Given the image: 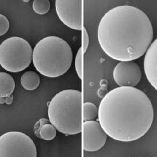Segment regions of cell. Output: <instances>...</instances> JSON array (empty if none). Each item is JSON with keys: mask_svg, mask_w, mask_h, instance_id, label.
<instances>
[{"mask_svg": "<svg viewBox=\"0 0 157 157\" xmlns=\"http://www.w3.org/2000/svg\"><path fill=\"white\" fill-rule=\"evenodd\" d=\"M113 77L119 87H135L141 79V70L134 61L119 62L113 69Z\"/></svg>", "mask_w": 157, "mask_h": 157, "instance_id": "8", "label": "cell"}, {"mask_svg": "<svg viewBox=\"0 0 157 157\" xmlns=\"http://www.w3.org/2000/svg\"><path fill=\"white\" fill-rule=\"evenodd\" d=\"M15 86V81L12 76L5 72H0V98L11 96Z\"/></svg>", "mask_w": 157, "mask_h": 157, "instance_id": "11", "label": "cell"}, {"mask_svg": "<svg viewBox=\"0 0 157 157\" xmlns=\"http://www.w3.org/2000/svg\"><path fill=\"white\" fill-rule=\"evenodd\" d=\"M83 149L88 152H94L101 149L107 140V134L99 122L91 121L83 124Z\"/></svg>", "mask_w": 157, "mask_h": 157, "instance_id": "9", "label": "cell"}, {"mask_svg": "<svg viewBox=\"0 0 157 157\" xmlns=\"http://www.w3.org/2000/svg\"><path fill=\"white\" fill-rule=\"evenodd\" d=\"M144 67L149 83L157 90V38L151 43L145 53Z\"/></svg>", "mask_w": 157, "mask_h": 157, "instance_id": "10", "label": "cell"}, {"mask_svg": "<svg viewBox=\"0 0 157 157\" xmlns=\"http://www.w3.org/2000/svg\"></svg>", "mask_w": 157, "mask_h": 157, "instance_id": "18", "label": "cell"}, {"mask_svg": "<svg viewBox=\"0 0 157 157\" xmlns=\"http://www.w3.org/2000/svg\"><path fill=\"white\" fill-rule=\"evenodd\" d=\"M33 50L29 43L21 37H11L0 44V65L6 71L18 73L32 63Z\"/></svg>", "mask_w": 157, "mask_h": 157, "instance_id": "5", "label": "cell"}, {"mask_svg": "<svg viewBox=\"0 0 157 157\" xmlns=\"http://www.w3.org/2000/svg\"><path fill=\"white\" fill-rule=\"evenodd\" d=\"M154 37L152 23L143 11L131 6L110 9L101 20L98 38L103 52L119 62L134 61L146 53Z\"/></svg>", "mask_w": 157, "mask_h": 157, "instance_id": "1", "label": "cell"}, {"mask_svg": "<svg viewBox=\"0 0 157 157\" xmlns=\"http://www.w3.org/2000/svg\"><path fill=\"white\" fill-rule=\"evenodd\" d=\"M0 157H37V150L27 135L10 131L0 136Z\"/></svg>", "mask_w": 157, "mask_h": 157, "instance_id": "6", "label": "cell"}, {"mask_svg": "<svg viewBox=\"0 0 157 157\" xmlns=\"http://www.w3.org/2000/svg\"><path fill=\"white\" fill-rule=\"evenodd\" d=\"M82 108V115L84 122L94 121L98 117V109L94 103L85 102Z\"/></svg>", "mask_w": 157, "mask_h": 157, "instance_id": "13", "label": "cell"}, {"mask_svg": "<svg viewBox=\"0 0 157 157\" xmlns=\"http://www.w3.org/2000/svg\"><path fill=\"white\" fill-rule=\"evenodd\" d=\"M33 63L42 75L55 78L65 74L73 62V52L64 40L48 36L40 40L33 51Z\"/></svg>", "mask_w": 157, "mask_h": 157, "instance_id": "3", "label": "cell"}, {"mask_svg": "<svg viewBox=\"0 0 157 157\" xmlns=\"http://www.w3.org/2000/svg\"><path fill=\"white\" fill-rule=\"evenodd\" d=\"M56 131L55 126L52 124H44L40 129L39 137L45 141H51L55 138Z\"/></svg>", "mask_w": 157, "mask_h": 157, "instance_id": "14", "label": "cell"}, {"mask_svg": "<svg viewBox=\"0 0 157 157\" xmlns=\"http://www.w3.org/2000/svg\"><path fill=\"white\" fill-rule=\"evenodd\" d=\"M50 122L59 132L67 135L82 130V94L75 89L64 90L48 103Z\"/></svg>", "mask_w": 157, "mask_h": 157, "instance_id": "4", "label": "cell"}, {"mask_svg": "<svg viewBox=\"0 0 157 157\" xmlns=\"http://www.w3.org/2000/svg\"><path fill=\"white\" fill-rule=\"evenodd\" d=\"M75 68L78 75L79 78L81 80L83 78V69H82V48L80 47L76 56L75 59Z\"/></svg>", "mask_w": 157, "mask_h": 157, "instance_id": "16", "label": "cell"}, {"mask_svg": "<svg viewBox=\"0 0 157 157\" xmlns=\"http://www.w3.org/2000/svg\"><path fill=\"white\" fill-rule=\"evenodd\" d=\"M32 7L34 11L39 15L47 14L50 8V2L48 0H34Z\"/></svg>", "mask_w": 157, "mask_h": 157, "instance_id": "15", "label": "cell"}, {"mask_svg": "<svg viewBox=\"0 0 157 157\" xmlns=\"http://www.w3.org/2000/svg\"><path fill=\"white\" fill-rule=\"evenodd\" d=\"M20 82L25 90H33L39 86L40 78L37 73L32 71H27L22 75Z\"/></svg>", "mask_w": 157, "mask_h": 157, "instance_id": "12", "label": "cell"}, {"mask_svg": "<svg viewBox=\"0 0 157 157\" xmlns=\"http://www.w3.org/2000/svg\"><path fill=\"white\" fill-rule=\"evenodd\" d=\"M99 122L112 139L131 142L147 134L154 121V108L148 96L135 87H118L102 99Z\"/></svg>", "mask_w": 157, "mask_h": 157, "instance_id": "2", "label": "cell"}, {"mask_svg": "<svg viewBox=\"0 0 157 157\" xmlns=\"http://www.w3.org/2000/svg\"><path fill=\"white\" fill-rule=\"evenodd\" d=\"M10 28V22L8 18L2 14H0V36L7 33Z\"/></svg>", "mask_w": 157, "mask_h": 157, "instance_id": "17", "label": "cell"}, {"mask_svg": "<svg viewBox=\"0 0 157 157\" xmlns=\"http://www.w3.org/2000/svg\"><path fill=\"white\" fill-rule=\"evenodd\" d=\"M82 4L81 0H56V13L64 25L80 31L82 29Z\"/></svg>", "mask_w": 157, "mask_h": 157, "instance_id": "7", "label": "cell"}]
</instances>
